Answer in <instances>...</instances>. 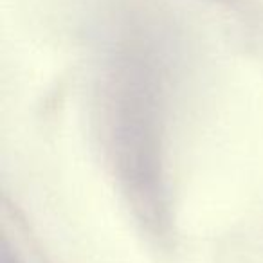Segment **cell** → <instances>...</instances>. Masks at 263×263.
<instances>
[{
	"instance_id": "obj_1",
	"label": "cell",
	"mask_w": 263,
	"mask_h": 263,
	"mask_svg": "<svg viewBox=\"0 0 263 263\" xmlns=\"http://www.w3.org/2000/svg\"><path fill=\"white\" fill-rule=\"evenodd\" d=\"M157 99L130 94L106 99V128L114 164L128 193H136L141 208L159 209L161 197V134Z\"/></svg>"
},
{
	"instance_id": "obj_2",
	"label": "cell",
	"mask_w": 263,
	"mask_h": 263,
	"mask_svg": "<svg viewBox=\"0 0 263 263\" xmlns=\"http://www.w3.org/2000/svg\"><path fill=\"white\" fill-rule=\"evenodd\" d=\"M2 263H15L11 258H9V254L8 252H4V258H2Z\"/></svg>"
}]
</instances>
